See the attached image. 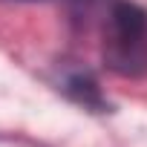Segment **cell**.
<instances>
[{
	"label": "cell",
	"instance_id": "cell-3",
	"mask_svg": "<svg viewBox=\"0 0 147 147\" xmlns=\"http://www.w3.org/2000/svg\"><path fill=\"white\" fill-rule=\"evenodd\" d=\"M78 3H84V6H90V3H92V0H78Z\"/></svg>",
	"mask_w": 147,
	"mask_h": 147
},
{
	"label": "cell",
	"instance_id": "cell-1",
	"mask_svg": "<svg viewBox=\"0 0 147 147\" xmlns=\"http://www.w3.org/2000/svg\"><path fill=\"white\" fill-rule=\"evenodd\" d=\"M107 63L121 75H141L147 69V15L133 3H115L104 43Z\"/></svg>",
	"mask_w": 147,
	"mask_h": 147
},
{
	"label": "cell",
	"instance_id": "cell-2",
	"mask_svg": "<svg viewBox=\"0 0 147 147\" xmlns=\"http://www.w3.org/2000/svg\"><path fill=\"white\" fill-rule=\"evenodd\" d=\"M66 90H69V95H72V98L81 101L84 107H98V110L104 107V101H101V92H98L95 81H92V78H87V75H75V78H69Z\"/></svg>",
	"mask_w": 147,
	"mask_h": 147
}]
</instances>
